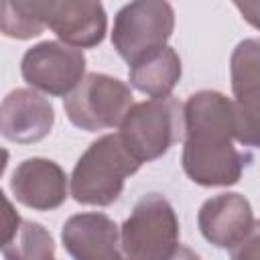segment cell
Listing matches in <instances>:
<instances>
[{
	"instance_id": "cell-1",
	"label": "cell",
	"mask_w": 260,
	"mask_h": 260,
	"mask_svg": "<svg viewBox=\"0 0 260 260\" xmlns=\"http://www.w3.org/2000/svg\"><path fill=\"white\" fill-rule=\"evenodd\" d=\"M187 148L185 171L201 185H225L240 177L246 154L230 144L236 134L234 106L219 93H197L187 104Z\"/></svg>"
},
{
	"instance_id": "cell-2",
	"label": "cell",
	"mask_w": 260,
	"mask_h": 260,
	"mask_svg": "<svg viewBox=\"0 0 260 260\" xmlns=\"http://www.w3.org/2000/svg\"><path fill=\"white\" fill-rule=\"evenodd\" d=\"M140 160L128 150L120 136H104L79 158L73 173V197L79 203L106 205L122 189L124 177L132 175Z\"/></svg>"
},
{
	"instance_id": "cell-3",
	"label": "cell",
	"mask_w": 260,
	"mask_h": 260,
	"mask_svg": "<svg viewBox=\"0 0 260 260\" xmlns=\"http://www.w3.org/2000/svg\"><path fill=\"white\" fill-rule=\"evenodd\" d=\"M177 240L171 205L156 193L140 199L122 230L124 260H167Z\"/></svg>"
},
{
	"instance_id": "cell-4",
	"label": "cell",
	"mask_w": 260,
	"mask_h": 260,
	"mask_svg": "<svg viewBox=\"0 0 260 260\" xmlns=\"http://www.w3.org/2000/svg\"><path fill=\"white\" fill-rule=\"evenodd\" d=\"M173 26V12L169 4L136 2L128 4L116 20L114 43L118 53L128 63H138V59L160 51Z\"/></svg>"
},
{
	"instance_id": "cell-5",
	"label": "cell",
	"mask_w": 260,
	"mask_h": 260,
	"mask_svg": "<svg viewBox=\"0 0 260 260\" xmlns=\"http://www.w3.org/2000/svg\"><path fill=\"white\" fill-rule=\"evenodd\" d=\"M179 106L171 98H154L148 104L128 112L122 124V140L128 150L142 162L165 152L177 140Z\"/></svg>"
},
{
	"instance_id": "cell-6",
	"label": "cell",
	"mask_w": 260,
	"mask_h": 260,
	"mask_svg": "<svg viewBox=\"0 0 260 260\" xmlns=\"http://www.w3.org/2000/svg\"><path fill=\"white\" fill-rule=\"evenodd\" d=\"M132 104V95L118 81L106 75H87L81 87L65 100V110L73 124L95 130L104 126L118 124L124 116H128V106Z\"/></svg>"
},
{
	"instance_id": "cell-7",
	"label": "cell",
	"mask_w": 260,
	"mask_h": 260,
	"mask_svg": "<svg viewBox=\"0 0 260 260\" xmlns=\"http://www.w3.org/2000/svg\"><path fill=\"white\" fill-rule=\"evenodd\" d=\"M236 136L244 144L260 146V41H244L238 45L232 61Z\"/></svg>"
},
{
	"instance_id": "cell-8",
	"label": "cell",
	"mask_w": 260,
	"mask_h": 260,
	"mask_svg": "<svg viewBox=\"0 0 260 260\" xmlns=\"http://www.w3.org/2000/svg\"><path fill=\"white\" fill-rule=\"evenodd\" d=\"M81 71L83 55L57 43H43L30 49L22 61L24 79L51 93H65L71 89Z\"/></svg>"
},
{
	"instance_id": "cell-9",
	"label": "cell",
	"mask_w": 260,
	"mask_h": 260,
	"mask_svg": "<svg viewBox=\"0 0 260 260\" xmlns=\"http://www.w3.org/2000/svg\"><path fill=\"white\" fill-rule=\"evenodd\" d=\"M63 242L75 260H124L116 248V223L100 213L71 217L65 223Z\"/></svg>"
},
{
	"instance_id": "cell-10",
	"label": "cell",
	"mask_w": 260,
	"mask_h": 260,
	"mask_svg": "<svg viewBox=\"0 0 260 260\" xmlns=\"http://www.w3.org/2000/svg\"><path fill=\"white\" fill-rule=\"evenodd\" d=\"M250 217L252 213L248 201L232 193L207 201L201 209L199 221L207 240L215 242L217 246H232L252 228Z\"/></svg>"
},
{
	"instance_id": "cell-11",
	"label": "cell",
	"mask_w": 260,
	"mask_h": 260,
	"mask_svg": "<svg viewBox=\"0 0 260 260\" xmlns=\"http://www.w3.org/2000/svg\"><path fill=\"white\" fill-rule=\"evenodd\" d=\"M12 189L22 203L39 209L59 205L65 195V183L59 167L41 158L24 160L18 171H14Z\"/></svg>"
},
{
	"instance_id": "cell-12",
	"label": "cell",
	"mask_w": 260,
	"mask_h": 260,
	"mask_svg": "<svg viewBox=\"0 0 260 260\" xmlns=\"http://www.w3.org/2000/svg\"><path fill=\"white\" fill-rule=\"evenodd\" d=\"M41 8L45 12H49V16L41 14V18L45 16L49 26H53L57 30V35L67 39L69 43L93 45V43H100L102 37H104L106 18H104V10H102L100 4H95L87 14H81V16L79 14L69 16L67 14V4H41Z\"/></svg>"
},
{
	"instance_id": "cell-13",
	"label": "cell",
	"mask_w": 260,
	"mask_h": 260,
	"mask_svg": "<svg viewBox=\"0 0 260 260\" xmlns=\"http://www.w3.org/2000/svg\"><path fill=\"white\" fill-rule=\"evenodd\" d=\"M179 73H181V67L175 53L162 47L160 51H154L146 55L142 61L134 63L130 75L138 89L158 98V93H165L175 85V79Z\"/></svg>"
},
{
	"instance_id": "cell-14",
	"label": "cell",
	"mask_w": 260,
	"mask_h": 260,
	"mask_svg": "<svg viewBox=\"0 0 260 260\" xmlns=\"http://www.w3.org/2000/svg\"><path fill=\"white\" fill-rule=\"evenodd\" d=\"M6 260H53V240L39 223H22L14 244H4Z\"/></svg>"
},
{
	"instance_id": "cell-15",
	"label": "cell",
	"mask_w": 260,
	"mask_h": 260,
	"mask_svg": "<svg viewBox=\"0 0 260 260\" xmlns=\"http://www.w3.org/2000/svg\"><path fill=\"white\" fill-rule=\"evenodd\" d=\"M238 248L232 250L234 260H258L260 258V221L248 230V234L236 242Z\"/></svg>"
},
{
	"instance_id": "cell-16",
	"label": "cell",
	"mask_w": 260,
	"mask_h": 260,
	"mask_svg": "<svg viewBox=\"0 0 260 260\" xmlns=\"http://www.w3.org/2000/svg\"><path fill=\"white\" fill-rule=\"evenodd\" d=\"M240 10H242V14L252 22V24H256L258 28H260V4H236Z\"/></svg>"
}]
</instances>
